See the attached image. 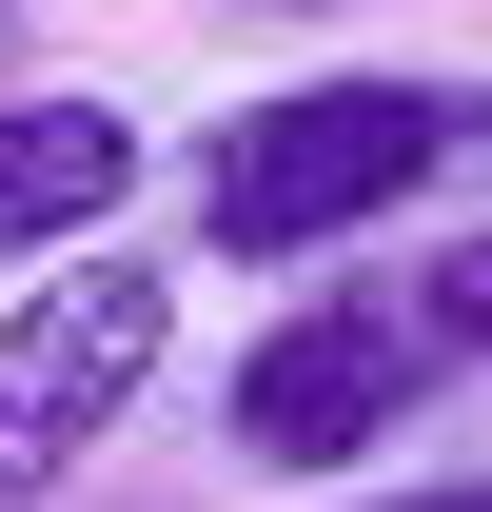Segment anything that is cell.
<instances>
[{"label":"cell","mask_w":492,"mask_h":512,"mask_svg":"<svg viewBox=\"0 0 492 512\" xmlns=\"http://www.w3.org/2000/svg\"><path fill=\"white\" fill-rule=\"evenodd\" d=\"M414 276H433V316L473 335V375H492V217H473V237H453V256H414Z\"/></svg>","instance_id":"cell-5"},{"label":"cell","mask_w":492,"mask_h":512,"mask_svg":"<svg viewBox=\"0 0 492 512\" xmlns=\"http://www.w3.org/2000/svg\"><path fill=\"white\" fill-rule=\"evenodd\" d=\"M492 178V79H414V60H335V79H276V99H237V119L197 138V256H355L394 237L414 197Z\"/></svg>","instance_id":"cell-1"},{"label":"cell","mask_w":492,"mask_h":512,"mask_svg":"<svg viewBox=\"0 0 492 512\" xmlns=\"http://www.w3.org/2000/svg\"><path fill=\"white\" fill-rule=\"evenodd\" d=\"M158 375H178V276H158V256H99V237L40 256V276L0 296V512L79 493Z\"/></svg>","instance_id":"cell-3"},{"label":"cell","mask_w":492,"mask_h":512,"mask_svg":"<svg viewBox=\"0 0 492 512\" xmlns=\"http://www.w3.org/2000/svg\"><path fill=\"white\" fill-rule=\"evenodd\" d=\"M119 197H138V119L119 99H0V276L79 256Z\"/></svg>","instance_id":"cell-4"},{"label":"cell","mask_w":492,"mask_h":512,"mask_svg":"<svg viewBox=\"0 0 492 512\" xmlns=\"http://www.w3.org/2000/svg\"><path fill=\"white\" fill-rule=\"evenodd\" d=\"M237 20H374V0H237Z\"/></svg>","instance_id":"cell-7"},{"label":"cell","mask_w":492,"mask_h":512,"mask_svg":"<svg viewBox=\"0 0 492 512\" xmlns=\"http://www.w3.org/2000/svg\"><path fill=\"white\" fill-rule=\"evenodd\" d=\"M473 375V335L433 316V276H315L276 335H237V394H217V453L276 473V493H335L414 434L433 394Z\"/></svg>","instance_id":"cell-2"},{"label":"cell","mask_w":492,"mask_h":512,"mask_svg":"<svg viewBox=\"0 0 492 512\" xmlns=\"http://www.w3.org/2000/svg\"><path fill=\"white\" fill-rule=\"evenodd\" d=\"M374 512H492V473H414V493H374Z\"/></svg>","instance_id":"cell-6"}]
</instances>
